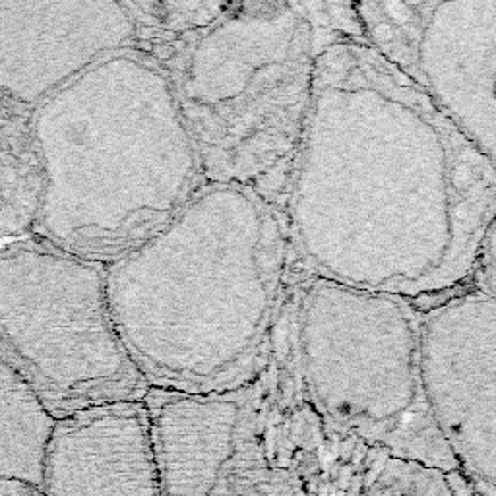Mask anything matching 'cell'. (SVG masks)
I'll use <instances>...</instances> for the list:
<instances>
[{"instance_id":"4fadbf2b","label":"cell","mask_w":496,"mask_h":496,"mask_svg":"<svg viewBox=\"0 0 496 496\" xmlns=\"http://www.w3.org/2000/svg\"><path fill=\"white\" fill-rule=\"evenodd\" d=\"M45 194V171L29 115L0 119V235L33 229Z\"/></svg>"},{"instance_id":"30bf717a","label":"cell","mask_w":496,"mask_h":496,"mask_svg":"<svg viewBox=\"0 0 496 496\" xmlns=\"http://www.w3.org/2000/svg\"><path fill=\"white\" fill-rule=\"evenodd\" d=\"M124 49H138L128 3H0V94L24 107Z\"/></svg>"},{"instance_id":"8992f818","label":"cell","mask_w":496,"mask_h":496,"mask_svg":"<svg viewBox=\"0 0 496 496\" xmlns=\"http://www.w3.org/2000/svg\"><path fill=\"white\" fill-rule=\"evenodd\" d=\"M161 496H312L324 425L304 400L293 347V285L266 359L243 386L148 390Z\"/></svg>"},{"instance_id":"ba28073f","label":"cell","mask_w":496,"mask_h":496,"mask_svg":"<svg viewBox=\"0 0 496 496\" xmlns=\"http://www.w3.org/2000/svg\"><path fill=\"white\" fill-rule=\"evenodd\" d=\"M353 4L370 47L494 161L496 0Z\"/></svg>"},{"instance_id":"5bb4252c","label":"cell","mask_w":496,"mask_h":496,"mask_svg":"<svg viewBox=\"0 0 496 496\" xmlns=\"http://www.w3.org/2000/svg\"><path fill=\"white\" fill-rule=\"evenodd\" d=\"M0 496H45L39 487L20 481H0Z\"/></svg>"},{"instance_id":"3957f363","label":"cell","mask_w":496,"mask_h":496,"mask_svg":"<svg viewBox=\"0 0 496 496\" xmlns=\"http://www.w3.org/2000/svg\"><path fill=\"white\" fill-rule=\"evenodd\" d=\"M45 171L33 233L111 264L175 219L206 183L163 69L140 49L105 56L29 112Z\"/></svg>"},{"instance_id":"5b68a950","label":"cell","mask_w":496,"mask_h":496,"mask_svg":"<svg viewBox=\"0 0 496 496\" xmlns=\"http://www.w3.org/2000/svg\"><path fill=\"white\" fill-rule=\"evenodd\" d=\"M411 299L293 277V347L304 400L324 426L393 456L459 471L421 388Z\"/></svg>"},{"instance_id":"8fae6325","label":"cell","mask_w":496,"mask_h":496,"mask_svg":"<svg viewBox=\"0 0 496 496\" xmlns=\"http://www.w3.org/2000/svg\"><path fill=\"white\" fill-rule=\"evenodd\" d=\"M41 491L45 496H161L144 400L95 405L56 419Z\"/></svg>"},{"instance_id":"6da1fadb","label":"cell","mask_w":496,"mask_h":496,"mask_svg":"<svg viewBox=\"0 0 496 496\" xmlns=\"http://www.w3.org/2000/svg\"><path fill=\"white\" fill-rule=\"evenodd\" d=\"M496 208V167L365 39L314 72L284 216L293 277L428 299L466 285Z\"/></svg>"},{"instance_id":"7a4b0ae2","label":"cell","mask_w":496,"mask_h":496,"mask_svg":"<svg viewBox=\"0 0 496 496\" xmlns=\"http://www.w3.org/2000/svg\"><path fill=\"white\" fill-rule=\"evenodd\" d=\"M105 284L150 390L239 388L260 370L293 285L284 210L206 180L171 223L107 264Z\"/></svg>"},{"instance_id":"52a82bcc","label":"cell","mask_w":496,"mask_h":496,"mask_svg":"<svg viewBox=\"0 0 496 496\" xmlns=\"http://www.w3.org/2000/svg\"><path fill=\"white\" fill-rule=\"evenodd\" d=\"M105 272L43 243L0 254V340L54 419L150 390L112 322Z\"/></svg>"},{"instance_id":"7c38bea8","label":"cell","mask_w":496,"mask_h":496,"mask_svg":"<svg viewBox=\"0 0 496 496\" xmlns=\"http://www.w3.org/2000/svg\"><path fill=\"white\" fill-rule=\"evenodd\" d=\"M56 419L29 382L0 357V481L41 489L43 461Z\"/></svg>"},{"instance_id":"277c9868","label":"cell","mask_w":496,"mask_h":496,"mask_svg":"<svg viewBox=\"0 0 496 496\" xmlns=\"http://www.w3.org/2000/svg\"><path fill=\"white\" fill-rule=\"evenodd\" d=\"M342 37L365 39L353 3L233 0L140 51L163 69L208 183L251 188L284 210L317 62Z\"/></svg>"},{"instance_id":"9c48e42d","label":"cell","mask_w":496,"mask_h":496,"mask_svg":"<svg viewBox=\"0 0 496 496\" xmlns=\"http://www.w3.org/2000/svg\"><path fill=\"white\" fill-rule=\"evenodd\" d=\"M421 388L459 473L483 496L496 481V297L471 284L415 299Z\"/></svg>"}]
</instances>
